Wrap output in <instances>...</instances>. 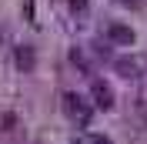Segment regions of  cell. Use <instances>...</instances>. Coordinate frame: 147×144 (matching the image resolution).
Instances as JSON below:
<instances>
[{"label": "cell", "mask_w": 147, "mask_h": 144, "mask_svg": "<svg viewBox=\"0 0 147 144\" xmlns=\"http://www.w3.org/2000/svg\"><path fill=\"white\" fill-rule=\"evenodd\" d=\"M64 104H67V114H70V117H87V104H84V97H77V94L67 90V94H64Z\"/></svg>", "instance_id": "cell-1"}, {"label": "cell", "mask_w": 147, "mask_h": 144, "mask_svg": "<svg viewBox=\"0 0 147 144\" xmlns=\"http://www.w3.org/2000/svg\"><path fill=\"white\" fill-rule=\"evenodd\" d=\"M94 97H97V104H104V107H110V104H114V97H110V90H107V87H100V84L94 87Z\"/></svg>", "instance_id": "cell-2"}, {"label": "cell", "mask_w": 147, "mask_h": 144, "mask_svg": "<svg viewBox=\"0 0 147 144\" xmlns=\"http://www.w3.org/2000/svg\"><path fill=\"white\" fill-rule=\"evenodd\" d=\"M110 37H114V40H120V44H127V40H130V34H127L124 27H120V24H114V30H110Z\"/></svg>", "instance_id": "cell-3"}, {"label": "cell", "mask_w": 147, "mask_h": 144, "mask_svg": "<svg viewBox=\"0 0 147 144\" xmlns=\"http://www.w3.org/2000/svg\"><path fill=\"white\" fill-rule=\"evenodd\" d=\"M117 71H120V74H137V64H134V60H120Z\"/></svg>", "instance_id": "cell-4"}, {"label": "cell", "mask_w": 147, "mask_h": 144, "mask_svg": "<svg viewBox=\"0 0 147 144\" xmlns=\"http://www.w3.org/2000/svg\"><path fill=\"white\" fill-rule=\"evenodd\" d=\"M17 64H20V67H34V57H30V50H17Z\"/></svg>", "instance_id": "cell-5"}, {"label": "cell", "mask_w": 147, "mask_h": 144, "mask_svg": "<svg viewBox=\"0 0 147 144\" xmlns=\"http://www.w3.org/2000/svg\"><path fill=\"white\" fill-rule=\"evenodd\" d=\"M74 7H77V10H84V7H87V0H74Z\"/></svg>", "instance_id": "cell-6"}, {"label": "cell", "mask_w": 147, "mask_h": 144, "mask_svg": "<svg viewBox=\"0 0 147 144\" xmlns=\"http://www.w3.org/2000/svg\"><path fill=\"white\" fill-rule=\"evenodd\" d=\"M94 144H110V141H104V137H94Z\"/></svg>", "instance_id": "cell-7"}, {"label": "cell", "mask_w": 147, "mask_h": 144, "mask_svg": "<svg viewBox=\"0 0 147 144\" xmlns=\"http://www.w3.org/2000/svg\"><path fill=\"white\" fill-rule=\"evenodd\" d=\"M120 3H134V0H120Z\"/></svg>", "instance_id": "cell-8"}]
</instances>
